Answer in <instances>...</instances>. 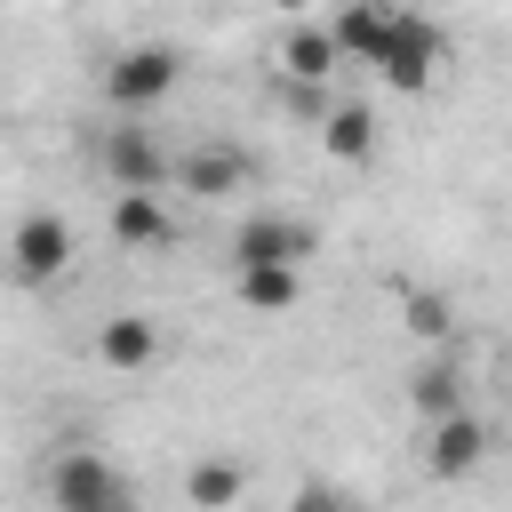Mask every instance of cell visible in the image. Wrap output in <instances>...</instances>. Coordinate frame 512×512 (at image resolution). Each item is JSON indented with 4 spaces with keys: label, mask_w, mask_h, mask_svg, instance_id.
Here are the masks:
<instances>
[{
    "label": "cell",
    "mask_w": 512,
    "mask_h": 512,
    "mask_svg": "<svg viewBox=\"0 0 512 512\" xmlns=\"http://www.w3.org/2000/svg\"><path fill=\"white\" fill-rule=\"evenodd\" d=\"M232 288H240L248 312H288V304L304 296V264H240Z\"/></svg>",
    "instance_id": "8fae6325"
},
{
    "label": "cell",
    "mask_w": 512,
    "mask_h": 512,
    "mask_svg": "<svg viewBox=\"0 0 512 512\" xmlns=\"http://www.w3.org/2000/svg\"><path fill=\"white\" fill-rule=\"evenodd\" d=\"M320 240H312V224H296V216H248L240 232H232V272L240 264H304Z\"/></svg>",
    "instance_id": "5b68a950"
},
{
    "label": "cell",
    "mask_w": 512,
    "mask_h": 512,
    "mask_svg": "<svg viewBox=\"0 0 512 512\" xmlns=\"http://www.w3.org/2000/svg\"><path fill=\"white\" fill-rule=\"evenodd\" d=\"M64 264H72V224H64V216H48V208H40V216H24V224H16V280H24V288H40V280H56Z\"/></svg>",
    "instance_id": "52a82bcc"
},
{
    "label": "cell",
    "mask_w": 512,
    "mask_h": 512,
    "mask_svg": "<svg viewBox=\"0 0 512 512\" xmlns=\"http://www.w3.org/2000/svg\"><path fill=\"white\" fill-rule=\"evenodd\" d=\"M48 496H56V512H128V504H136V488H128V480H120L104 456H88V448L56 464Z\"/></svg>",
    "instance_id": "7a4b0ae2"
},
{
    "label": "cell",
    "mask_w": 512,
    "mask_h": 512,
    "mask_svg": "<svg viewBox=\"0 0 512 512\" xmlns=\"http://www.w3.org/2000/svg\"><path fill=\"white\" fill-rule=\"evenodd\" d=\"M320 152L344 160V168L376 160V112H368V104H336V112L320 120Z\"/></svg>",
    "instance_id": "30bf717a"
},
{
    "label": "cell",
    "mask_w": 512,
    "mask_h": 512,
    "mask_svg": "<svg viewBox=\"0 0 512 512\" xmlns=\"http://www.w3.org/2000/svg\"><path fill=\"white\" fill-rule=\"evenodd\" d=\"M408 400H416L424 416H448V408H464V368H456V352H432V360L408 376Z\"/></svg>",
    "instance_id": "5bb4252c"
},
{
    "label": "cell",
    "mask_w": 512,
    "mask_h": 512,
    "mask_svg": "<svg viewBox=\"0 0 512 512\" xmlns=\"http://www.w3.org/2000/svg\"><path fill=\"white\" fill-rule=\"evenodd\" d=\"M184 496H192L200 512H224V504L240 496V464H200V472L184 480Z\"/></svg>",
    "instance_id": "2e32d148"
},
{
    "label": "cell",
    "mask_w": 512,
    "mask_h": 512,
    "mask_svg": "<svg viewBox=\"0 0 512 512\" xmlns=\"http://www.w3.org/2000/svg\"><path fill=\"white\" fill-rule=\"evenodd\" d=\"M408 328L416 336H448V304L440 296H408Z\"/></svg>",
    "instance_id": "e0dca14e"
},
{
    "label": "cell",
    "mask_w": 512,
    "mask_h": 512,
    "mask_svg": "<svg viewBox=\"0 0 512 512\" xmlns=\"http://www.w3.org/2000/svg\"><path fill=\"white\" fill-rule=\"evenodd\" d=\"M152 352H160V328L152 320H136V312H120V320H104V336H96V360L104 368H152Z\"/></svg>",
    "instance_id": "4fadbf2b"
},
{
    "label": "cell",
    "mask_w": 512,
    "mask_h": 512,
    "mask_svg": "<svg viewBox=\"0 0 512 512\" xmlns=\"http://www.w3.org/2000/svg\"><path fill=\"white\" fill-rule=\"evenodd\" d=\"M336 56H344L336 24H296V32L280 40V72H288V80H328Z\"/></svg>",
    "instance_id": "9c48e42d"
},
{
    "label": "cell",
    "mask_w": 512,
    "mask_h": 512,
    "mask_svg": "<svg viewBox=\"0 0 512 512\" xmlns=\"http://www.w3.org/2000/svg\"><path fill=\"white\" fill-rule=\"evenodd\" d=\"M480 448H488L480 416H472V408H448V416H432V440H424V472H432V480H464V472L480 464Z\"/></svg>",
    "instance_id": "ba28073f"
},
{
    "label": "cell",
    "mask_w": 512,
    "mask_h": 512,
    "mask_svg": "<svg viewBox=\"0 0 512 512\" xmlns=\"http://www.w3.org/2000/svg\"><path fill=\"white\" fill-rule=\"evenodd\" d=\"M384 32H392V8L384 0H344V16H336V40H344V56H384Z\"/></svg>",
    "instance_id": "9a60e30c"
},
{
    "label": "cell",
    "mask_w": 512,
    "mask_h": 512,
    "mask_svg": "<svg viewBox=\"0 0 512 512\" xmlns=\"http://www.w3.org/2000/svg\"><path fill=\"white\" fill-rule=\"evenodd\" d=\"M248 176H256V160H248L240 144H192V152L176 160V184H184L192 200H232V192H248Z\"/></svg>",
    "instance_id": "277c9868"
},
{
    "label": "cell",
    "mask_w": 512,
    "mask_h": 512,
    "mask_svg": "<svg viewBox=\"0 0 512 512\" xmlns=\"http://www.w3.org/2000/svg\"><path fill=\"white\" fill-rule=\"evenodd\" d=\"M176 72H184V56L176 48H128V56H112V72H104V96L120 104V112H144V104H160L168 88H176Z\"/></svg>",
    "instance_id": "3957f363"
},
{
    "label": "cell",
    "mask_w": 512,
    "mask_h": 512,
    "mask_svg": "<svg viewBox=\"0 0 512 512\" xmlns=\"http://www.w3.org/2000/svg\"><path fill=\"white\" fill-rule=\"evenodd\" d=\"M440 56H448L440 24H432V16H416V8H392V32H384V56H376V72H384L400 96H424Z\"/></svg>",
    "instance_id": "6da1fadb"
},
{
    "label": "cell",
    "mask_w": 512,
    "mask_h": 512,
    "mask_svg": "<svg viewBox=\"0 0 512 512\" xmlns=\"http://www.w3.org/2000/svg\"><path fill=\"white\" fill-rule=\"evenodd\" d=\"M176 224H168V208H160V192H120L112 200V240L120 248H160Z\"/></svg>",
    "instance_id": "7c38bea8"
},
{
    "label": "cell",
    "mask_w": 512,
    "mask_h": 512,
    "mask_svg": "<svg viewBox=\"0 0 512 512\" xmlns=\"http://www.w3.org/2000/svg\"><path fill=\"white\" fill-rule=\"evenodd\" d=\"M104 176H112L120 192H160L176 168H168V152L152 144V128H112V136H104Z\"/></svg>",
    "instance_id": "8992f818"
}]
</instances>
